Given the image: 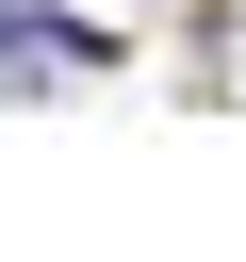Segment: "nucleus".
I'll return each instance as SVG.
<instances>
[{"instance_id": "1", "label": "nucleus", "mask_w": 246, "mask_h": 262, "mask_svg": "<svg viewBox=\"0 0 246 262\" xmlns=\"http://www.w3.org/2000/svg\"><path fill=\"white\" fill-rule=\"evenodd\" d=\"M98 66H115L98 16H0V98H82Z\"/></svg>"}]
</instances>
